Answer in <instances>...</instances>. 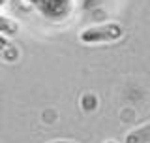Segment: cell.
<instances>
[{
    "instance_id": "cell-1",
    "label": "cell",
    "mask_w": 150,
    "mask_h": 143,
    "mask_svg": "<svg viewBox=\"0 0 150 143\" xmlns=\"http://www.w3.org/2000/svg\"><path fill=\"white\" fill-rule=\"evenodd\" d=\"M124 36V28L118 23H105V25H96L79 34V40L84 45H98V44H112Z\"/></svg>"
},
{
    "instance_id": "cell-2",
    "label": "cell",
    "mask_w": 150,
    "mask_h": 143,
    "mask_svg": "<svg viewBox=\"0 0 150 143\" xmlns=\"http://www.w3.org/2000/svg\"><path fill=\"white\" fill-rule=\"evenodd\" d=\"M19 59H21L19 47L0 34V60H4V62H8V64H13V62H17Z\"/></svg>"
},
{
    "instance_id": "cell-3",
    "label": "cell",
    "mask_w": 150,
    "mask_h": 143,
    "mask_svg": "<svg viewBox=\"0 0 150 143\" xmlns=\"http://www.w3.org/2000/svg\"><path fill=\"white\" fill-rule=\"evenodd\" d=\"M124 143H150V122L129 130L124 136Z\"/></svg>"
},
{
    "instance_id": "cell-4",
    "label": "cell",
    "mask_w": 150,
    "mask_h": 143,
    "mask_svg": "<svg viewBox=\"0 0 150 143\" xmlns=\"http://www.w3.org/2000/svg\"><path fill=\"white\" fill-rule=\"evenodd\" d=\"M0 34H6V36L19 34V23L13 21V19H8V17L0 15Z\"/></svg>"
},
{
    "instance_id": "cell-5",
    "label": "cell",
    "mask_w": 150,
    "mask_h": 143,
    "mask_svg": "<svg viewBox=\"0 0 150 143\" xmlns=\"http://www.w3.org/2000/svg\"><path fill=\"white\" fill-rule=\"evenodd\" d=\"M49 143H77V141H69V139H54V141H49Z\"/></svg>"
},
{
    "instance_id": "cell-6",
    "label": "cell",
    "mask_w": 150,
    "mask_h": 143,
    "mask_svg": "<svg viewBox=\"0 0 150 143\" xmlns=\"http://www.w3.org/2000/svg\"><path fill=\"white\" fill-rule=\"evenodd\" d=\"M4 2H6V0H0V6H2V4H4Z\"/></svg>"
},
{
    "instance_id": "cell-7",
    "label": "cell",
    "mask_w": 150,
    "mask_h": 143,
    "mask_svg": "<svg viewBox=\"0 0 150 143\" xmlns=\"http://www.w3.org/2000/svg\"><path fill=\"white\" fill-rule=\"evenodd\" d=\"M105 143H116V141H105Z\"/></svg>"
}]
</instances>
